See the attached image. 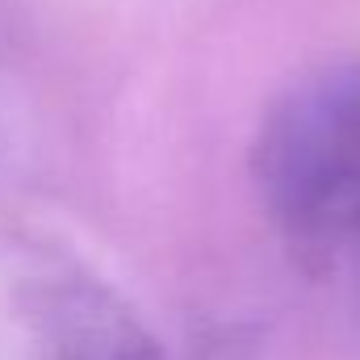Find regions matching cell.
<instances>
[{"label":"cell","mask_w":360,"mask_h":360,"mask_svg":"<svg viewBox=\"0 0 360 360\" xmlns=\"http://www.w3.org/2000/svg\"><path fill=\"white\" fill-rule=\"evenodd\" d=\"M34 306L55 360H172L147 323L89 272H46Z\"/></svg>","instance_id":"7a4b0ae2"},{"label":"cell","mask_w":360,"mask_h":360,"mask_svg":"<svg viewBox=\"0 0 360 360\" xmlns=\"http://www.w3.org/2000/svg\"><path fill=\"white\" fill-rule=\"evenodd\" d=\"M252 180L289 239H360V55L297 76L272 101L252 143Z\"/></svg>","instance_id":"6da1fadb"}]
</instances>
